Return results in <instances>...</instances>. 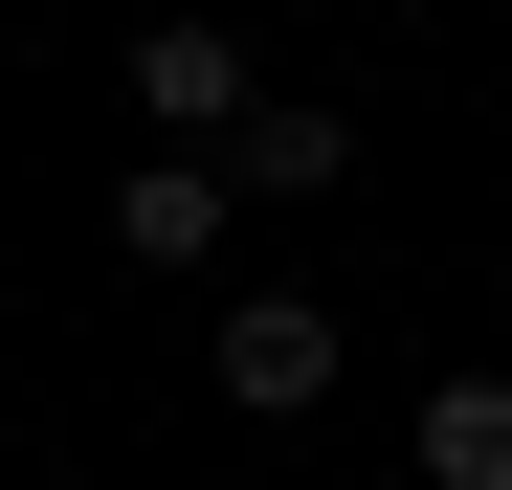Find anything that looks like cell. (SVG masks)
<instances>
[{"instance_id": "6da1fadb", "label": "cell", "mask_w": 512, "mask_h": 490, "mask_svg": "<svg viewBox=\"0 0 512 490\" xmlns=\"http://www.w3.org/2000/svg\"><path fill=\"white\" fill-rule=\"evenodd\" d=\"M134 112H156V156H223L245 112H268V67H245L223 23H134Z\"/></svg>"}, {"instance_id": "7a4b0ae2", "label": "cell", "mask_w": 512, "mask_h": 490, "mask_svg": "<svg viewBox=\"0 0 512 490\" xmlns=\"http://www.w3.org/2000/svg\"><path fill=\"white\" fill-rule=\"evenodd\" d=\"M223 401H245V424H312V401H334V312L312 290H245L223 312Z\"/></svg>"}, {"instance_id": "3957f363", "label": "cell", "mask_w": 512, "mask_h": 490, "mask_svg": "<svg viewBox=\"0 0 512 490\" xmlns=\"http://www.w3.org/2000/svg\"><path fill=\"white\" fill-rule=\"evenodd\" d=\"M223 223H245L223 156H134V179H112V245H134V268H223Z\"/></svg>"}, {"instance_id": "277c9868", "label": "cell", "mask_w": 512, "mask_h": 490, "mask_svg": "<svg viewBox=\"0 0 512 490\" xmlns=\"http://www.w3.org/2000/svg\"><path fill=\"white\" fill-rule=\"evenodd\" d=\"M223 179H245V201H334V179H357V112H312V90H268V112L223 134Z\"/></svg>"}, {"instance_id": "5b68a950", "label": "cell", "mask_w": 512, "mask_h": 490, "mask_svg": "<svg viewBox=\"0 0 512 490\" xmlns=\"http://www.w3.org/2000/svg\"><path fill=\"white\" fill-rule=\"evenodd\" d=\"M423 490H512V357L423 379Z\"/></svg>"}, {"instance_id": "8992f818", "label": "cell", "mask_w": 512, "mask_h": 490, "mask_svg": "<svg viewBox=\"0 0 512 490\" xmlns=\"http://www.w3.org/2000/svg\"><path fill=\"white\" fill-rule=\"evenodd\" d=\"M490 312H512V245H490Z\"/></svg>"}]
</instances>
